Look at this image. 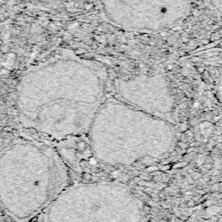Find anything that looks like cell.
Here are the masks:
<instances>
[{
	"mask_svg": "<svg viewBox=\"0 0 222 222\" xmlns=\"http://www.w3.org/2000/svg\"><path fill=\"white\" fill-rule=\"evenodd\" d=\"M0 50H1L3 53H7V52L9 51V49H8V47H7V46H3V47H2V45H1V49H0Z\"/></svg>",
	"mask_w": 222,
	"mask_h": 222,
	"instance_id": "obj_1",
	"label": "cell"
},
{
	"mask_svg": "<svg viewBox=\"0 0 222 222\" xmlns=\"http://www.w3.org/2000/svg\"><path fill=\"white\" fill-rule=\"evenodd\" d=\"M11 131V129L10 128V127H3V132H10Z\"/></svg>",
	"mask_w": 222,
	"mask_h": 222,
	"instance_id": "obj_2",
	"label": "cell"
},
{
	"mask_svg": "<svg viewBox=\"0 0 222 222\" xmlns=\"http://www.w3.org/2000/svg\"><path fill=\"white\" fill-rule=\"evenodd\" d=\"M179 146H180L181 148H185L187 147V145H186V144H184V143H181V142L179 143Z\"/></svg>",
	"mask_w": 222,
	"mask_h": 222,
	"instance_id": "obj_3",
	"label": "cell"
},
{
	"mask_svg": "<svg viewBox=\"0 0 222 222\" xmlns=\"http://www.w3.org/2000/svg\"><path fill=\"white\" fill-rule=\"evenodd\" d=\"M206 105H207V106H211V105H212V104H211V101L208 99V100L206 101Z\"/></svg>",
	"mask_w": 222,
	"mask_h": 222,
	"instance_id": "obj_4",
	"label": "cell"
},
{
	"mask_svg": "<svg viewBox=\"0 0 222 222\" xmlns=\"http://www.w3.org/2000/svg\"><path fill=\"white\" fill-rule=\"evenodd\" d=\"M186 195H192V193H191V192H187Z\"/></svg>",
	"mask_w": 222,
	"mask_h": 222,
	"instance_id": "obj_5",
	"label": "cell"
},
{
	"mask_svg": "<svg viewBox=\"0 0 222 222\" xmlns=\"http://www.w3.org/2000/svg\"><path fill=\"white\" fill-rule=\"evenodd\" d=\"M3 40L0 38V45H3Z\"/></svg>",
	"mask_w": 222,
	"mask_h": 222,
	"instance_id": "obj_6",
	"label": "cell"
},
{
	"mask_svg": "<svg viewBox=\"0 0 222 222\" xmlns=\"http://www.w3.org/2000/svg\"><path fill=\"white\" fill-rule=\"evenodd\" d=\"M0 49H1V45H0Z\"/></svg>",
	"mask_w": 222,
	"mask_h": 222,
	"instance_id": "obj_7",
	"label": "cell"
},
{
	"mask_svg": "<svg viewBox=\"0 0 222 222\" xmlns=\"http://www.w3.org/2000/svg\"><path fill=\"white\" fill-rule=\"evenodd\" d=\"M0 34H1V31H0Z\"/></svg>",
	"mask_w": 222,
	"mask_h": 222,
	"instance_id": "obj_8",
	"label": "cell"
}]
</instances>
